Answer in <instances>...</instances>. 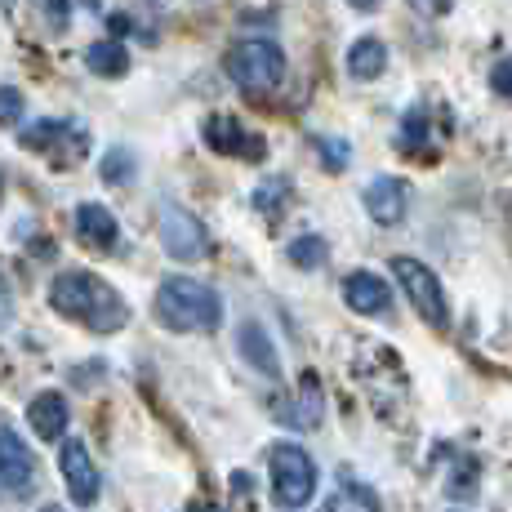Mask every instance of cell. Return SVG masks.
I'll return each instance as SVG.
<instances>
[{
    "label": "cell",
    "instance_id": "cell-1",
    "mask_svg": "<svg viewBox=\"0 0 512 512\" xmlns=\"http://www.w3.org/2000/svg\"><path fill=\"white\" fill-rule=\"evenodd\" d=\"M49 303H54V312H63V317L81 321V326H90L98 334H112L130 321V308H125L121 294L103 277H90V272H63V277H54Z\"/></svg>",
    "mask_w": 512,
    "mask_h": 512
},
{
    "label": "cell",
    "instance_id": "cell-2",
    "mask_svg": "<svg viewBox=\"0 0 512 512\" xmlns=\"http://www.w3.org/2000/svg\"><path fill=\"white\" fill-rule=\"evenodd\" d=\"M156 321L179 334H196V330H219L223 321V299L210 285L192 281V277H170L156 290Z\"/></svg>",
    "mask_w": 512,
    "mask_h": 512
},
{
    "label": "cell",
    "instance_id": "cell-3",
    "mask_svg": "<svg viewBox=\"0 0 512 512\" xmlns=\"http://www.w3.org/2000/svg\"><path fill=\"white\" fill-rule=\"evenodd\" d=\"M228 76L245 94H268L281 85L285 58L272 41H241V45L228 49Z\"/></svg>",
    "mask_w": 512,
    "mask_h": 512
},
{
    "label": "cell",
    "instance_id": "cell-4",
    "mask_svg": "<svg viewBox=\"0 0 512 512\" xmlns=\"http://www.w3.org/2000/svg\"><path fill=\"white\" fill-rule=\"evenodd\" d=\"M272 490H277V504L285 508H303L317 495V464L308 459L303 446H272Z\"/></svg>",
    "mask_w": 512,
    "mask_h": 512
},
{
    "label": "cell",
    "instance_id": "cell-5",
    "mask_svg": "<svg viewBox=\"0 0 512 512\" xmlns=\"http://www.w3.org/2000/svg\"><path fill=\"white\" fill-rule=\"evenodd\" d=\"M392 272H397L401 290L410 294V303H415V312L428 326H446V294H441V281L432 277L428 268H423L419 259H392Z\"/></svg>",
    "mask_w": 512,
    "mask_h": 512
},
{
    "label": "cell",
    "instance_id": "cell-6",
    "mask_svg": "<svg viewBox=\"0 0 512 512\" xmlns=\"http://www.w3.org/2000/svg\"><path fill=\"white\" fill-rule=\"evenodd\" d=\"M161 245H165V254H174V259L196 263V259H205V250H210V236H205L196 214L179 210V205H165L161 210Z\"/></svg>",
    "mask_w": 512,
    "mask_h": 512
},
{
    "label": "cell",
    "instance_id": "cell-7",
    "mask_svg": "<svg viewBox=\"0 0 512 512\" xmlns=\"http://www.w3.org/2000/svg\"><path fill=\"white\" fill-rule=\"evenodd\" d=\"M23 147H36V152H49L58 165H72L76 156L90 147V134L72 121H36L32 130L23 134Z\"/></svg>",
    "mask_w": 512,
    "mask_h": 512
},
{
    "label": "cell",
    "instance_id": "cell-8",
    "mask_svg": "<svg viewBox=\"0 0 512 512\" xmlns=\"http://www.w3.org/2000/svg\"><path fill=\"white\" fill-rule=\"evenodd\" d=\"M32 481H36L32 450H27V441L18 437L14 428H5V423H0V486H5L9 495L23 499L27 490H32Z\"/></svg>",
    "mask_w": 512,
    "mask_h": 512
},
{
    "label": "cell",
    "instance_id": "cell-9",
    "mask_svg": "<svg viewBox=\"0 0 512 512\" xmlns=\"http://www.w3.org/2000/svg\"><path fill=\"white\" fill-rule=\"evenodd\" d=\"M58 468H63V481H67V490H72V499L81 508H90L98 499V468L90 459V446H85V441H63Z\"/></svg>",
    "mask_w": 512,
    "mask_h": 512
},
{
    "label": "cell",
    "instance_id": "cell-10",
    "mask_svg": "<svg viewBox=\"0 0 512 512\" xmlns=\"http://www.w3.org/2000/svg\"><path fill=\"white\" fill-rule=\"evenodd\" d=\"M343 299H348V308L361 312V317H379V312H388L392 294H388V281H379L374 272H352V277L343 281Z\"/></svg>",
    "mask_w": 512,
    "mask_h": 512
},
{
    "label": "cell",
    "instance_id": "cell-11",
    "mask_svg": "<svg viewBox=\"0 0 512 512\" xmlns=\"http://www.w3.org/2000/svg\"><path fill=\"white\" fill-rule=\"evenodd\" d=\"M205 143L223 156H263V143L254 139V134H245L241 121H228V116L205 121Z\"/></svg>",
    "mask_w": 512,
    "mask_h": 512
},
{
    "label": "cell",
    "instance_id": "cell-12",
    "mask_svg": "<svg viewBox=\"0 0 512 512\" xmlns=\"http://www.w3.org/2000/svg\"><path fill=\"white\" fill-rule=\"evenodd\" d=\"M366 210L374 223H383V228H392V223L406 219V183L401 179H374L366 187Z\"/></svg>",
    "mask_w": 512,
    "mask_h": 512
},
{
    "label": "cell",
    "instance_id": "cell-13",
    "mask_svg": "<svg viewBox=\"0 0 512 512\" xmlns=\"http://www.w3.org/2000/svg\"><path fill=\"white\" fill-rule=\"evenodd\" d=\"M27 423L41 441H58L67 432V401L58 392H41V397L27 406Z\"/></svg>",
    "mask_w": 512,
    "mask_h": 512
},
{
    "label": "cell",
    "instance_id": "cell-14",
    "mask_svg": "<svg viewBox=\"0 0 512 512\" xmlns=\"http://www.w3.org/2000/svg\"><path fill=\"white\" fill-rule=\"evenodd\" d=\"M76 236H81L85 245H98V250L116 245V219H112V210H107V205H98V201L76 205Z\"/></svg>",
    "mask_w": 512,
    "mask_h": 512
},
{
    "label": "cell",
    "instance_id": "cell-15",
    "mask_svg": "<svg viewBox=\"0 0 512 512\" xmlns=\"http://www.w3.org/2000/svg\"><path fill=\"white\" fill-rule=\"evenodd\" d=\"M241 352H245V361H250V366H254V370L272 374V379H277V374H281L277 348H272L268 330H263V326H259V321H245V326H241Z\"/></svg>",
    "mask_w": 512,
    "mask_h": 512
},
{
    "label": "cell",
    "instance_id": "cell-16",
    "mask_svg": "<svg viewBox=\"0 0 512 512\" xmlns=\"http://www.w3.org/2000/svg\"><path fill=\"white\" fill-rule=\"evenodd\" d=\"M383 67H388V49H383V41H374V36H361V41L348 49L352 81H374V76H383Z\"/></svg>",
    "mask_w": 512,
    "mask_h": 512
},
{
    "label": "cell",
    "instance_id": "cell-17",
    "mask_svg": "<svg viewBox=\"0 0 512 512\" xmlns=\"http://www.w3.org/2000/svg\"><path fill=\"white\" fill-rule=\"evenodd\" d=\"M85 67H90L94 76H125L130 72V54H125V45H116V41H94L90 49H85Z\"/></svg>",
    "mask_w": 512,
    "mask_h": 512
},
{
    "label": "cell",
    "instance_id": "cell-18",
    "mask_svg": "<svg viewBox=\"0 0 512 512\" xmlns=\"http://www.w3.org/2000/svg\"><path fill=\"white\" fill-rule=\"evenodd\" d=\"M317 415H321V392H317V379H303V401H299V410H290L285 415V423L290 428H317Z\"/></svg>",
    "mask_w": 512,
    "mask_h": 512
},
{
    "label": "cell",
    "instance_id": "cell-19",
    "mask_svg": "<svg viewBox=\"0 0 512 512\" xmlns=\"http://www.w3.org/2000/svg\"><path fill=\"white\" fill-rule=\"evenodd\" d=\"M326 241H321V236H299V241L290 245V263L294 268H321V263H326Z\"/></svg>",
    "mask_w": 512,
    "mask_h": 512
},
{
    "label": "cell",
    "instance_id": "cell-20",
    "mask_svg": "<svg viewBox=\"0 0 512 512\" xmlns=\"http://www.w3.org/2000/svg\"><path fill=\"white\" fill-rule=\"evenodd\" d=\"M103 179H107V183H116V187L134 179V156L125 152V147H112V152L103 156Z\"/></svg>",
    "mask_w": 512,
    "mask_h": 512
},
{
    "label": "cell",
    "instance_id": "cell-21",
    "mask_svg": "<svg viewBox=\"0 0 512 512\" xmlns=\"http://www.w3.org/2000/svg\"><path fill=\"white\" fill-rule=\"evenodd\" d=\"M36 18L45 23V32H67V18H72V5L67 0H36Z\"/></svg>",
    "mask_w": 512,
    "mask_h": 512
},
{
    "label": "cell",
    "instance_id": "cell-22",
    "mask_svg": "<svg viewBox=\"0 0 512 512\" xmlns=\"http://www.w3.org/2000/svg\"><path fill=\"white\" fill-rule=\"evenodd\" d=\"M285 192H290V183H285V179H272V183H263L259 192H254V205H259L263 214H277V205L285 201Z\"/></svg>",
    "mask_w": 512,
    "mask_h": 512
},
{
    "label": "cell",
    "instance_id": "cell-23",
    "mask_svg": "<svg viewBox=\"0 0 512 512\" xmlns=\"http://www.w3.org/2000/svg\"><path fill=\"white\" fill-rule=\"evenodd\" d=\"M23 116V94L14 85H0V125H18Z\"/></svg>",
    "mask_w": 512,
    "mask_h": 512
},
{
    "label": "cell",
    "instance_id": "cell-24",
    "mask_svg": "<svg viewBox=\"0 0 512 512\" xmlns=\"http://www.w3.org/2000/svg\"><path fill=\"white\" fill-rule=\"evenodd\" d=\"M490 90L512 98V58H499L495 63V72H490Z\"/></svg>",
    "mask_w": 512,
    "mask_h": 512
},
{
    "label": "cell",
    "instance_id": "cell-25",
    "mask_svg": "<svg viewBox=\"0 0 512 512\" xmlns=\"http://www.w3.org/2000/svg\"><path fill=\"white\" fill-rule=\"evenodd\" d=\"M321 152H326L330 170H343V165H348V156H352V147L348 143H334V139H321Z\"/></svg>",
    "mask_w": 512,
    "mask_h": 512
},
{
    "label": "cell",
    "instance_id": "cell-26",
    "mask_svg": "<svg viewBox=\"0 0 512 512\" xmlns=\"http://www.w3.org/2000/svg\"><path fill=\"white\" fill-rule=\"evenodd\" d=\"M450 5H455V0H410V9H415V14H423V18L450 14Z\"/></svg>",
    "mask_w": 512,
    "mask_h": 512
},
{
    "label": "cell",
    "instance_id": "cell-27",
    "mask_svg": "<svg viewBox=\"0 0 512 512\" xmlns=\"http://www.w3.org/2000/svg\"><path fill=\"white\" fill-rule=\"evenodd\" d=\"M14 321V290H9L5 272H0V326H9Z\"/></svg>",
    "mask_w": 512,
    "mask_h": 512
},
{
    "label": "cell",
    "instance_id": "cell-28",
    "mask_svg": "<svg viewBox=\"0 0 512 512\" xmlns=\"http://www.w3.org/2000/svg\"><path fill=\"white\" fill-rule=\"evenodd\" d=\"M352 5H357V9H374V5H379V0H352Z\"/></svg>",
    "mask_w": 512,
    "mask_h": 512
},
{
    "label": "cell",
    "instance_id": "cell-29",
    "mask_svg": "<svg viewBox=\"0 0 512 512\" xmlns=\"http://www.w3.org/2000/svg\"><path fill=\"white\" fill-rule=\"evenodd\" d=\"M508 214H512V196H508Z\"/></svg>",
    "mask_w": 512,
    "mask_h": 512
},
{
    "label": "cell",
    "instance_id": "cell-30",
    "mask_svg": "<svg viewBox=\"0 0 512 512\" xmlns=\"http://www.w3.org/2000/svg\"><path fill=\"white\" fill-rule=\"evenodd\" d=\"M41 512H58V508H41Z\"/></svg>",
    "mask_w": 512,
    "mask_h": 512
}]
</instances>
